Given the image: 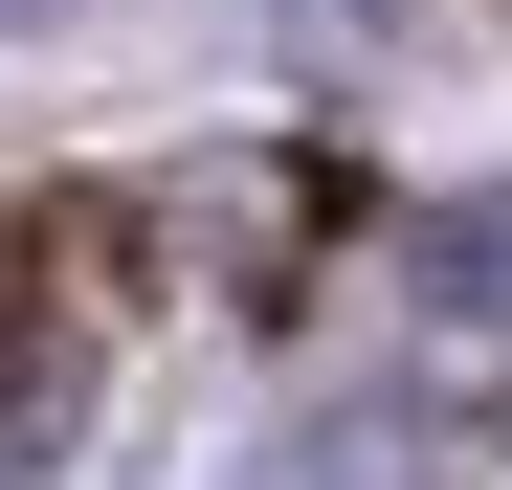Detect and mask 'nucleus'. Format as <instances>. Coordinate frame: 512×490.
<instances>
[{
    "label": "nucleus",
    "mask_w": 512,
    "mask_h": 490,
    "mask_svg": "<svg viewBox=\"0 0 512 490\" xmlns=\"http://www.w3.org/2000/svg\"><path fill=\"white\" fill-rule=\"evenodd\" d=\"M490 446V401H446V379H423V401H334V424H268V468H245V490H446Z\"/></svg>",
    "instance_id": "f257e3e1"
},
{
    "label": "nucleus",
    "mask_w": 512,
    "mask_h": 490,
    "mask_svg": "<svg viewBox=\"0 0 512 490\" xmlns=\"http://www.w3.org/2000/svg\"><path fill=\"white\" fill-rule=\"evenodd\" d=\"M134 245H179V268H223V290H290V245H312V179H290V156H179Z\"/></svg>",
    "instance_id": "f03ea898"
},
{
    "label": "nucleus",
    "mask_w": 512,
    "mask_h": 490,
    "mask_svg": "<svg viewBox=\"0 0 512 490\" xmlns=\"http://www.w3.org/2000/svg\"><path fill=\"white\" fill-rule=\"evenodd\" d=\"M401 290L446 312V335H512V201H423L401 223Z\"/></svg>",
    "instance_id": "7ed1b4c3"
},
{
    "label": "nucleus",
    "mask_w": 512,
    "mask_h": 490,
    "mask_svg": "<svg viewBox=\"0 0 512 490\" xmlns=\"http://www.w3.org/2000/svg\"><path fill=\"white\" fill-rule=\"evenodd\" d=\"M290 67H379V0H290Z\"/></svg>",
    "instance_id": "20e7f679"
},
{
    "label": "nucleus",
    "mask_w": 512,
    "mask_h": 490,
    "mask_svg": "<svg viewBox=\"0 0 512 490\" xmlns=\"http://www.w3.org/2000/svg\"><path fill=\"white\" fill-rule=\"evenodd\" d=\"M0 23H90V0H0Z\"/></svg>",
    "instance_id": "39448f33"
}]
</instances>
